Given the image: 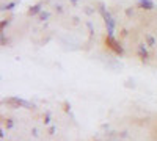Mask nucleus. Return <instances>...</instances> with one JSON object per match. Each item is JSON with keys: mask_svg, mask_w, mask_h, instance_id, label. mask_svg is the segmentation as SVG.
Masks as SVG:
<instances>
[{"mask_svg": "<svg viewBox=\"0 0 157 141\" xmlns=\"http://www.w3.org/2000/svg\"><path fill=\"white\" fill-rule=\"evenodd\" d=\"M99 11H101V14H102V17H104V22H105V27H107V35L109 36H113L115 35V19L112 17V14L105 9V6H104L102 3H101V8H99Z\"/></svg>", "mask_w": 157, "mask_h": 141, "instance_id": "1", "label": "nucleus"}, {"mask_svg": "<svg viewBox=\"0 0 157 141\" xmlns=\"http://www.w3.org/2000/svg\"><path fill=\"white\" fill-rule=\"evenodd\" d=\"M107 44H109V46H110V47L115 50L116 54L123 55V47H121V44H118V41L115 39L113 36H109V38H107Z\"/></svg>", "mask_w": 157, "mask_h": 141, "instance_id": "2", "label": "nucleus"}, {"mask_svg": "<svg viewBox=\"0 0 157 141\" xmlns=\"http://www.w3.org/2000/svg\"><path fill=\"white\" fill-rule=\"evenodd\" d=\"M138 55H140V58L141 60H148V57H149V54H148V49H146V44H138Z\"/></svg>", "mask_w": 157, "mask_h": 141, "instance_id": "3", "label": "nucleus"}, {"mask_svg": "<svg viewBox=\"0 0 157 141\" xmlns=\"http://www.w3.org/2000/svg\"><path fill=\"white\" fill-rule=\"evenodd\" d=\"M138 5L143 9H154V6H155L152 0H138Z\"/></svg>", "mask_w": 157, "mask_h": 141, "instance_id": "4", "label": "nucleus"}, {"mask_svg": "<svg viewBox=\"0 0 157 141\" xmlns=\"http://www.w3.org/2000/svg\"><path fill=\"white\" fill-rule=\"evenodd\" d=\"M38 13H41V3H36V5H33L29 9V14L30 16H35V14H38Z\"/></svg>", "mask_w": 157, "mask_h": 141, "instance_id": "5", "label": "nucleus"}, {"mask_svg": "<svg viewBox=\"0 0 157 141\" xmlns=\"http://www.w3.org/2000/svg\"><path fill=\"white\" fill-rule=\"evenodd\" d=\"M146 38V46H149V47H155V39H154V36H151V35H146L145 36Z\"/></svg>", "mask_w": 157, "mask_h": 141, "instance_id": "6", "label": "nucleus"}, {"mask_svg": "<svg viewBox=\"0 0 157 141\" xmlns=\"http://www.w3.org/2000/svg\"><path fill=\"white\" fill-rule=\"evenodd\" d=\"M39 19H41V20H47L49 19V13L47 11H41V13H39Z\"/></svg>", "mask_w": 157, "mask_h": 141, "instance_id": "7", "label": "nucleus"}, {"mask_svg": "<svg viewBox=\"0 0 157 141\" xmlns=\"http://www.w3.org/2000/svg\"><path fill=\"white\" fill-rule=\"evenodd\" d=\"M14 6H16V3H14V2H11V3L5 5V6H3V9H6V11H11V9L14 8Z\"/></svg>", "mask_w": 157, "mask_h": 141, "instance_id": "8", "label": "nucleus"}, {"mask_svg": "<svg viewBox=\"0 0 157 141\" xmlns=\"http://www.w3.org/2000/svg\"><path fill=\"white\" fill-rule=\"evenodd\" d=\"M50 122V113H46V118H44V124H49Z\"/></svg>", "mask_w": 157, "mask_h": 141, "instance_id": "9", "label": "nucleus"}, {"mask_svg": "<svg viewBox=\"0 0 157 141\" xmlns=\"http://www.w3.org/2000/svg\"><path fill=\"white\" fill-rule=\"evenodd\" d=\"M57 132V127H50V129H49V135H54Z\"/></svg>", "mask_w": 157, "mask_h": 141, "instance_id": "10", "label": "nucleus"}]
</instances>
